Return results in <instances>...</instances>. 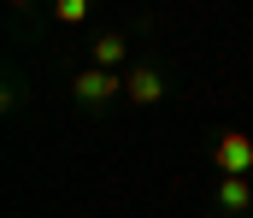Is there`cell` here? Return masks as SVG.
<instances>
[{
    "label": "cell",
    "instance_id": "6da1fadb",
    "mask_svg": "<svg viewBox=\"0 0 253 218\" xmlns=\"http://www.w3.org/2000/svg\"><path fill=\"white\" fill-rule=\"evenodd\" d=\"M124 88V77L112 71V65H88V71L77 77V100H88V106H100V100H112Z\"/></svg>",
    "mask_w": 253,
    "mask_h": 218
},
{
    "label": "cell",
    "instance_id": "7a4b0ae2",
    "mask_svg": "<svg viewBox=\"0 0 253 218\" xmlns=\"http://www.w3.org/2000/svg\"><path fill=\"white\" fill-rule=\"evenodd\" d=\"M218 165L224 171H253V136L248 130H224L218 136Z\"/></svg>",
    "mask_w": 253,
    "mask_h": 218
},
{
    "label": "cell",
    "instance_id": "3957f363",
    "mask_svg": "<svg viewBox=\"0 0 253 218\" xmlns=\"http://www.w3.org/2000/svg\"><path fill=\"white\" fill-rule=\"evenodd\" d=\"M124 88H129V100H135V106H153V100L165 94V83H159V71H153V65H129Z\"/></svg>",
    "mask_w": 253,
    "mask_h": 218
},
{
    "label": "cell",
    "instance_id": "277c9868",
    "mask_svg": "<svg viewBox=\"0 0 253 218\" xmlns=\"http://www.w3.org/2000/svg\"><path fill=\"white\" fill-rule=\"evenodd\" d=\"M218 207H224V213H248V207H253V189L242 183V171H224V183H218Z\"/></svg>",
    "mask_w": 253,
    "mask_h": 218
},
{
    "label": "cell",
    "instance_id": "5b68a950",
    "mask_svg": "<svg viewBox=\"0 0 253 218\" xmlns=\"http://www.w3.org/2000/svg\"><path fill=\"white\" fill-rule=\"evenodd\" d=\"M124 59H129V42L118 30H106V36L94 42V65H124Z\"/></svg>",
    "mask_w": 253,
    "mask_h": 218
},
{
    "label": "cell",
    "instance_id": "8992f818",
    "mask_svg": "<svg viewBox=\"0 0 253 218\" xmlns=\"http://www.w3.org/2000/svg\"><path fill=\"white\" fill-rule=\"evenodd\" d=\"M53 18H59V24H83V18H88V0H59Z\"/></svg>",
    "mask_w": 253,
    "mask_h": 218
},
{
    "label": "cell",
    "instance_id": "52a82bcc",
    "mask_svg": "<svg viewBox=\"0 0 253 218\" xmlns=\"http://www.w3.org/2000/svg\"><path fill=\"white\" fill-rule=\"evenodd\" d=\"M12 6H36V0H12Z\"/></svg>",
    "mask_w": 253,
    "mask_h": 218
}]
</instances>
